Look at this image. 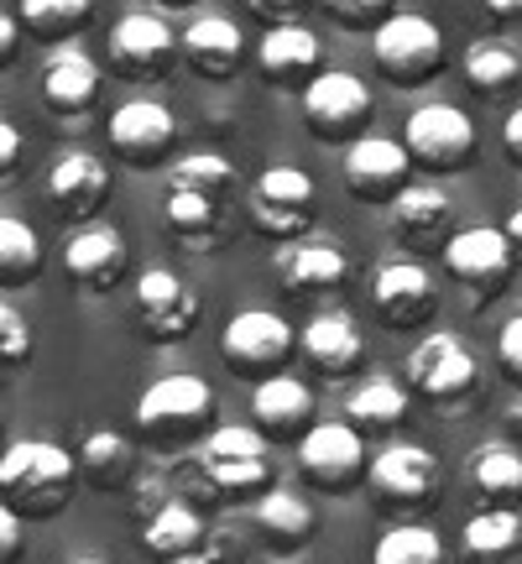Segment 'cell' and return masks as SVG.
Instances as JSON below:
<instances>
[{"mask_svg": "<svg viewBox=\"0 0 522 564\" xmlns=\"http://www.w3.org/2000/svg\"><path fill=\"white\" fill-rule=\"evenodd\" d=\"M407 382L418 387L423 398H439V403L465 398L476 387V356H470V345L460 335L439 329V335L418 340V350L407 356Z\"/></svg>", "mask_w": 522, "mask_h": 564, "instance_id": "cell-13", "label": "cell"}, {"mask_svg": "<svg viewBox=\"0 0 522 564\" xmlns=\"http://www.w3.org/2000/svg\"><path fill=\"white\" fill-rule=\"evenodd\" d=\"M303 356L319 366L324 377H340V371H350V366L366 356V340L361 329H356V319L350 314H340V308H324V314H314V319L303 324Z\"/></svg>", "mask_w": 522, "mask_h": 564, "instance_id": "cell-24", "label": "cell"}, {"mask_svg": "<svg viewBox=\"0 0 522 564\" xmlns=\"http://www.w3.org/2000/svg\"><path fill=\"white\" fill-rule=\"evenodd\" d=\"M173 53H183V37H173L167 17H157V11H131L110 32V63L131 79H157L173 63Z\"/></svg>", "mask_w": 522, "mask_h": 564, "instance_id": "cell-12", "label": "cell"}, {"mask_svg": "<svg viewBox=\"0 0 522 564\" xmlns=\"http://www.w3.org/2000/svg\"><path fill=\"white\" fill-rule=\"evenodd\" d=\"M407 413V387L398 377H366L350 398H345V419L356 429H392Z\"/></svg>", "mask_w": 522, "mask_h": 564, "instance_id": "cell-29", "label": "cell"}, {"mask_svg": "<svg viewBox=\"0 0 522 564\" xmlns=\"http://www.w3.org/2000/svg\"><path fill=\"white\" fill-rule=\"evenodd\" d=\"M308 220H314V178L293 167V162H278L267 167L251 188V225L261 236H278L282 246L308 236Z\"/></svg>", "mask_w": 522, "mask_h": 564, "instance_id": "cell-6", "label": "cell"}, {"mask_svg": "<svg viewBox=\"0 0 522 564\" xmlns=\"http://www.w3.org/2000/svg\"><path fill=\"white\" fill-rule=\"evenodd\" d=\"M167 225L178 230L183 241H209V236H215V225H220V199L167 188Z\"/></svg>", "mask_w": 522, "mask_h": 564, "instance_id": "cell-38", "label": "cell"}, {"mask_svg": "<svg viewBox=\"0 0 522 564\" xmlns=\"http://www.w3.org/2000/svg\"><path fill=\"white\" fill-rule=\"evenodd\" d=\"M407 147L392 137H361L345 147V188L366 204H398L413 183H407Z\"/></svg>", "mask_w": 522, "mask_h": 564, "instance_id": "cell-10", "label": "cell"}, {"mask_svg": "<svg viewBox=\"0 0 522 564\" xmlns=\"http://www.w3.org/2000/svg\"><path fill=\"white\" fill-rule=\"evenodd\" d=\"M95 95H100V63L84 47H53V58L42 63V100L63 116H79L95 105Z\"/></svg>", "mask_w": 522, "mask_h": 564, "instance_id": "cell-22", "label": "cell"}, {"mask_svg": "<svg viewBox=\"0 0 522 564\" xmlns=\"http://www.w3.org/2000/svg\"><path fill=\"white\" fill-rule=\"evenodd\" d=\"M470 481L481 497H491L497 507H507L512 497H522V455L512 444H481V449H470Z\"/></svg>", "mask_w": 522, "mask_h": 564, "instance_id": "cell-30", "label": "cell"}, {"mask_svg": "<svg viewBox=\"0 0 522 564\" xmlns=\"http://www.w3.org/2000/svg\"><path fill=\"white\" fill-rule=\"evenodd\" d=\"M178 141V121L162 100H126L116 116H110V147L121 152L126 162H152L167 158V147Z\"/></svg>", "mask_w": 522, "mask_h": 564, "instance_id": "cell-15", "label": "cell"}, {"mask_svg": "<svg viewBox=\"0 0 522 564\" xmlns=\"http://www.w3.org/2000/svg\"><path fill=\"white\" fill-rule=\"evenodd\" d=\"M518 74H522V58L507 47V42L481 37V42H470V47H465V79L476 84L481 95H502Z\"/></svg>", "mask_w": 522, "mask_h": 564, "instance_id": "cell-33", "label": "cell"}, {"mask_svg": "<svg viewBox=\"0 0 522 564\" xmlns=\"http://www.w3.org/2000/svg\"><path fill=\"white\" fill-rule=\"evenodd\" d=\"M209 419H215V392H209V382L194 377V371L157 377V382L141 392V403H137L141 434H152L157 444L194 440Z\"/></svg>", "mask_w": 522, "mask_h": 564, "instance_id": "cell-2", "label": "cell"}, {"mask_svg": "<svg viewBox=\"0 0 522 564\" xmlns=\"http://www.w3.org/2000/svg\"><path fill=\"white\" fill-rule=\"evenodd\" d=\"M63 262H68V272H74L84 293H110L126 278V236L116 225H84V230L68 236Z\"/></svg>", "mask_w": 522, "mask_h": 564, "instance_id": "cell-17", "label": "cell"}, {"mask_svg": "<svg viewBox=\"0 0 522 564\" xmlns=\"http://www.w3.org/2000/svg\"><path fill=\"white\" fill-rule=\"evenodd\" d=\"M502 147H507V158L512 162H522V105L507 116V126H502Z\"/></svg>", "mask_w": 522, "mask_h": 564, "instance_id": "cell-43", "label": "cell"}, {"mask_svg": "<svg viewBox=\"0 0 522 564\" xmlns=\"http://www.w3.org/2000/svg\"><path fill=\"white\" fill-rule=\"evenodd\" d=\"M199 470L215 491H230V497H246V491H261L272 481V465H267V434L251 429V423H220L199 449Z\"/></svg>", "mask_w": 522, "mask_h": 564, "instance_id": "cell-4", "label": "cell"}, {"mask_svg": "<svg viewBox=\"0 0 522 564\" xmlns=\"http://www.w3.org/2000/svg\"><path fill=\"white\" fill-rule=\"evenodd\" d=\"M293 340H298V335H293V324L282 319V314H272V308H246V314H236V319L225 324L220 356L230 371H241L251 382H267V377L293 356Z\"/></svg>", "mask_w": 522, "mask_h": 564, "instance_id": "cell-5", "label": "cell"}, {"mask_svg": "<svg viewBox=\"0 0 522 564\" xmlns=\"http://www.w3.org/2000/svg\"><path fill=\"white\" fill-rule=\"evenodd\" d=\"M465 564H522V518L512 507H486L460 533Z\"/></svg>", "mask_w": 522, "mask_h": 564, "instance_id": "cell-25", "label": "cell"}, {"mask_svg": "<svg viewBox=\"0 0 522 564\" xmlns=\"http://www.w3.org/2000/svg\"><path fill=\"white\" fill-rule=\"evenodd\" d=\"M402 147H407V158L413 162L449 173V167H460V162L470 158L476 126H470V116H465L460 105L434 100V105H418V110L407 116V126H402Z\"/></svg>", "mask_w": 522, "mask_h": 564, "instance_id": "cell-7", "label": "cell"}, {"mask_svg": "<svg viewBox=\"0 0 522 564\" xmlns=\"http://www.w3.org/2000/svg\"><path fill=\"white\" fill-rule=\"evenodd\" d=\"M89 21V6L84 0H21V26L42 42H58L68 47V37Z\"/></svg>", "mask_w": 522, "mask_h": 564, "instance_id": "cell-36", "label": "cell"}, {"mask_svg": "<svg viewBox=\"0 0 522 564\" xmlns=\"http://www.w3.org/2000/svg\"><path fill=\"white\" fill-rule=\"evenodd\" d=\"M366 481L377 486L382 497H392V502H428L439 491V460L423 444H387L382 455L371 460Z\"/></svg>", "mask_w": 522, "mask_h": 564, "instance_id": "cell-21", "label": "cell"}, {"mask_svg": "<svg viewBox=\"0 0 522 564\" xmlns=\"http://www.w3.org/2000/svg\"><path fill=\"white\" fill-rule=\"evenodd\" d=\"M371 564H444V544L434 528L423 523H398L387 528L377 549H371Z\"/></svg>", "mask_w": 522, "mask_h": 564, "instance_id": "cell-34", "label": "cell"}, {"mask_svg": "<svg viewBox=\"0 0 522 564\" xmlns=\"http://www.w3.org/2000/svg\"><path fill=\"white\" fill-rule=\"evenodd\" d=\"M329 17L335 21H345V26H366V21H377V26H387V6H377V0H361V6H350V0H335L329 6Z\"/></svg>", "mask_w": 522, "mask_h": 564, "instance_id": "cell-41", "label": "cell"}, {"mask_svg": "<svg viewBox=\"0 0 522 564\" xmlns=\"http://www.w3.org/2000/svg\"><path fill=\"white\" fill-rule=\"evenodd\" d=\"M199 539H204V518L194 512L188 502H162L152 518H146V528H141V544H146V554H157L162 564L167 560H183V554H199Z\"/></svg>", "mask_w": 522, "mask_h": 564, "instance_id": "cell-27", "label": "cell"}, {"mask_svg": "<svg viewBox=\"0 0 522 564\" xmlns=\"http://www.w3.org/2000/svg\"><path fill=\"white\" fill-rule=\"evenodd\" d=\"M0 158H6V167L17 162V126H0Z\"/></svg>", "mask_w": 522, "mask_h": 564, "instance_id": "cell-44", "label": "cell"}, {"mask_svg": "<svg viewBox=\"0 0 522 564\" xmlns=\"http://www.w3.org/2000/svg\"><path fill=\"white\" fill-rule=\"evenodd\" d=\"M486 11H491V17H497V21H512V17H522V6H518V0H491Z\"/></svg>", "mask_w": 522, "mask_h": 564, "instance_id": "cell-45", "label": "cell"}, {"mask_svg": "<svg viewBox=\"0 0 522 564\" xmlns=\"http://www.w3.org/2000/svg\"><path fill=\"white\" fill-rule=\"evenodd\" d=\"M507 236H512V246H522V209H512V220H507Z\"/></svg>", "mask_w": 522, "mask_h": 564, "instance_id": "cell-46", "label": "cell"}, {"mask_svg": "<svg viewBox=\"0 0 522 564\" xmlns=\"http://www.w3.org/2000/svg\"><path fill=\"white\" fill-rule=\"evenodd\" d=\"M392 220L402 236H439L449 225V194L439 183H413L398 204H392Z\"/></svg>", "mask_w": 522, "mask_h": 564, "instance_id": "cell-32", "label": "cell"}, {"mask_svg": "<svg viewBox=\"0 0 522 564\" xmlns=\"http://www.w3.org/2000/svg\"><path fill=\"white\" fill-rule=\"evenodd\" d=\"M137 319L152 340H178L199 319V299L178 272H141L137 278Z\"/></svg>", "mask_w": 522, "mask_h": 564, "instance_id": "cell-14", "label": "cell"}, {"mask_svg": "<svg viewBox=\"0 0 522 564\" xmlns=\"http://www.w3.org/2000/svg\"><path fill=\"white\" fill-rule=\"evenodd\" d=\"M47 199L58 204L68 220H89L110 199V173L95 152H63L47 167Z\"/></svg>", "mask_w": 522, "mask_h": 564, "instance_id": "cell-20", "label": "cell"}, {"mask_svg": "<svg viewBox=\"0 0 522 564\" xmlns=\"http://www.w3.org/2000/svg\"><path fill=\"white\" fill-rule=\"evenodd\" d=\"M167 188H183V194H204V199H225L236 188V167L220 158V152H188V158L173 167V183Z\"/></svg>", "mask_w": 522, "mask_h": 564, "instance_id": "cell-37", "label": "cell"}, {"mask_svg": "<svg viewBox=\"0 0 522 564\" xmlns=\"http://www.w3.org/2000/svg\"><path fill=\"white\" fill-rule=\"evenodd\" d=\"M131 470H137V449H131L126 434H116V429H95V434L79 444V476L89 486L116 491V486L131 481Z\"/></svg>", "mask_w": 522, "mask_h": 564, "instance_id": "cell-28", "label": "cell"}, {"mask_svg": "<svg viewBox=\"0 0 522 564\" xmlns=\"http://www.w3.org/2000/svg\"><path fill=\"white\" fill-rule=\"evenodd\" d=\"M79 486V455L53 440H17L0 455V491L21 518H53Z\"/></svg>", "mask_w": 522, "mask_h": 564, "instance_id": "cell-1", "label": "cell"}, {"mask_svg": "<svg viewBox=\"0 0 522 564\" xmlns=\"http://www.w3.org/2000/svg\"><path fill=\"white\" fill-rule=\"evenodd\" d=\"M251 419L261 423V434H272V440H293V434H308L314 429V392L303 382H293V377H267V382H257V392H251Z\"/></svg>", "mask_w": 522, "mask_h": 564, "instance_id": "cell-23", "label": "cell"}, {"mask_svg": "<svg viewBox=\"0 0 522 564\" xmlns=\"http://www.w3.org/2000/svg\"><path fill=\"white\" fill-rule=\"evenodd\" d=\"M183 53H188V63H194L199 74L225 79V74L241 68L246 37L230 17H199V21H188V32H183Z\"/></svg>", "mask_w": 522, "mask_h": 564, "instance_id": "cell-26", "label": "cell"}, {"mask_svg": "<svg viewBox=\"0 0 522 564\" xmlns=\"http://www.w3.org/2000/svg\"><path fill=\"white\" fill-rule=\"evenodd\" d=\"M298 470L324 491H345L361 476H371L366 465V444L356 423H314L298 440Z\"/></svg>", "mask_w": 522, "mask_h": 564, "instance_id": "cell-8", "label": "cell"}, {"mask_svg": "<svg viewBox=\"0 0 522 564\" xmlns=\"http://www.w3.org/2000/svg\"><path fill=\"white\" fill-rule=\"evenodd\" d=\"M0 335H6V340H0V361L6 366H17V361L32 356V324L17 314V303H6V308H0Z\"/></svg>", "mask_w": 522, "mask_h": 564, "instance_id": "cell-39", "label": "cell"}, {"mask_svg": "<svg viewBox=\"0 0 522 564\" xmlns=\"http://www.w3.org/2000/svg\"><path fill=\"white\" fill-rule=\"evenodd\" d=\"M512 251H518V246H512L507 230L470 225V230H460V236H449V246H444V267H449V278L465 282V288L486 303L507 282V272H512Z\"/></svg>", "mask_w": 522, "mask_h": 564, "instance_id": "cell-11", "label": "cell"}, {"mask_svg": "<svg viewBox=\"0 0 522 564\" xmlns=\"http://www.w3.org/2000/svg\"><path fill=\"white\" fill-rule=\"evenodd\" d=\"M371 58L392 84H423L444 68V37L418 11H392L387 26L371 32Z\"/></svg>", "mask_w": 522, "mask_h": 564, "instance_id": "cell-3", "label": "cell"}, {"mask_svg": "<svg viewBox=\"0 0 522 564\" xmlns=\"http://www.w3.org/2000/svg\"><path fill=\"white\" fill-rule=\"evenodd\" d=\"M371 308L398 329H413L434 314V278L418 262H387L371 278Z\"/></svg>", "mask_w": 522, "mask_h": 564, "instance_id": "cell-19", "label": "cell"}, {"mask_svg": "<svg viewBox=\"0 0 522 564\" xmlns=\"http://www.w3.org/2000/svg\"><path fill=\"white\" fill-rule=\"evenodd\" d=\"M303 116L324 141H361L366 121H371V89L345 68H324L319 79L303 89Z\"/></svg>", "mask_w": 522, "mask_h": 564, "instance_id": "cell-9", "label": "cell"}, {"mask_svg": "<svg viewBox=\"0 0 522 564\" xmlns=\"http://www.w3.org/2000/svg\"><path fill=\"white\" fill-rule=\"evenodd\" d=\"M17 523H21V512H0V564H11L17 560Z\"/></svg>", "mask_w": 522, "mask_h": 564, "instance_id": "cell-42", "label": "cell"}, {"mask_svg": "<svg viewBox=\"0 0 522 564\" xmlns=\"http://www.w3.org/2000/svg\"><path fill=\"white\" fill-rule=\"evenodd\" d=\"M497 361L522 382V314H512V319L502 324V335H497Z\"/></svg>", "mask_w": 522, "mask_h": 564, "instance_id": "cell-40", "label": "cell"}, {"mask_svg": "<svg viewBox=\"0 0 522 564\" xmlns=\"http://www.w3.org/2000/svg\"><path fill=\"white\" fill-rule=\"evenodd\" d=\"M42 267V241L37 230L21 220V215H6L0 220V278L6 288H17V282H32Z\"/></svg>", "mask_w": 522, "mask_h": 564, "instance_id": "cell-35", "label": "cell"}, {"mask_svg": "<svg viewBox=\"0 0 522 564\" xmlns=\"http://www.w3.org/2000/svg\"><path fill=\"white\" fill-rule=\"evenodd\" d=\"M278 278L293 288V293H329V288H340L345 272H350V257L340 251V241H329V236H298V241L278 246Z\"/></svg>", "mask_w": 522, "mask_h": 564, "instance_id": "cell-18", "label": "cell"}, {"mask_svg": "<svg viewBox=\"0 0 522 564\" xmlns=\"http://www.w3.org/2000/svg\"><path fill=\"white\" fill-rule=\"evenodd\" d=\"M257 523L267 528L272 539H282V544H303V539L314 533V507L303 502L298 491H282V486H272V491H261Z\"/></svg>", "mask_w": 522, "mask_h": 564, "instance_id": "cell-31", "label": "cell"}, {"mask_svg": "<svg viewBox=\"0 0 522 564\" xmlns=\"http://www.w3.org/2000/svg\"><path fill=\"white\" fill-rule=\"evenodd\" d=\"M68 564H105V560H68Z\"/></svg>", "mask_w": 522, "mask_h": 564, "instance_id": "cell-48", "label": "cell"}, {"mask_svg": "<svg viewBox=\"0 0 522 564\" xmlns=\"http://www.w3.org/2000/svg\"><path fill=\"white\" fill-rule=\"evenodd\" d=\"M319 58H324V42L314 37L303 21H278V26L257 42V68L272 84L308 89V84L319 79Z\"/></svg>", "mask_w": 522, "mask_h": 564, "instance_id": "cell-16", "label": "cell"}, {"mask_svg": "<svg viewBox=\"0 0 522 564\" xmlns=\"http://www.w3.org/2000/svg\"><path fill=\"white\" fill-rule=\"evenodd\" d=\"M167 564H215V560H209V554L199 549V554H183V560H167Z\"/></svg>", "mask_w": 522, "mask_h": 564, "instance_id": "cell-47", "label": "cell"}]
</instances>
